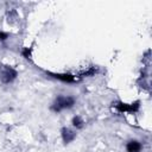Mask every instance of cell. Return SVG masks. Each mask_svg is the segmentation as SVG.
Instances as JSON below:
<instances>
[{"mask_svg": "<svg viewBox=\"0 0 152 152\" xmlns=\"http://www.w3.org/2000/svg\"><path fill=\"white\" fill-rule=\"evenodd\" d=\"M142 63L145 64V66H150L151 63V50H146L145 53L142 55Z\"/></svg>", "mask_w": 152, "mask_h": 152, "instance_id": "8fae6325", "label": "cell"}, {"mask_svg": "<svg viewBox=\"0 0 152 152\" xmlns=\"http://www.w3.org/2000/svg\"><path fill=\"white\" fill-rule=\"evenodd\" d=\"M77 99L74 95L58 94L49 106V110L53 114H61L65 110H70L76 106Z\"/></svg>", "mask_w": 152, "mask_h": 152, "instance_id": "6da1fadb", "label": "cell"}, {"mask_svg": "<svg viewBox=\"0 0 152 152\" xmlns=\"http://www.w3.org/2000/svg\"><path fill=\"white\" fill-rule=\"evenodd\" d=\"M100 72H101V69H100L99 65L90 64V65H87V66H84L83 69L78 70L76 74L78 75L80 78L84 80V78H89V77H95V76H97Z\"/></svg>", "mask_w": 152, "mask_h": 152, "instance_id": "8992f818", "label": "cell"}, {"mask_svg": "<svg viewBox=\"0 0 152 152\" xmlns=\"http://www.w3.org/2000/svg\"><path fill=\"white\" fill-rule=\"evenodd\" d=\"M19 77V71L11 64L0 63V83L4 86H8L14 83Z\"/></svg>", "mask_w": 152, "mask_h": 152, "instance_id": "277c9868", "label": "cell"}, {"mask_svg": "<svg viewBox=\"0 0 152 152\" xmlns=\"http://www.w3.org/2000/svg\"><path fill=\"white\" fill-rule=\"evenodd\" d=\"M33 50H34L33 45H30V46L24 45V46L20 48L19 53H20L21 58H24L25 61H27L30 63H34V61H33Z\"/></svg>", "mask_w": 152, "mask_h": 152, "instance_id": "ba28073f", "label": "cell"}, {"mask_svg": "<svg viewBox=\"0 0 152 152\" xmlns=\"http://www.w3.org/2000/svg\"><path fill=\"white\" fill-rule=\"evenodd\" d=\"M59 137L62 140V144L64 146H68L72 144L77 138V131L74 129L71 126H62L59 128Z\"/></svg>", "mask_w": 152, "mask_h": 152, "instance_id": "5b68a950", "label": "cell"}, {"mask_svg": "<svg viewBox=\"0 0 152 152\" xmlns=\"http://www.w3.org/2000/svg\"><path fill=\"white\" fill-rule=\"evenodd\" d=\"M112 108L119 114H138L141 110V100H134L131 102H125L122 100H116L112 102Z\"/></svg>", "mask_w": 152, "mask_h": 152, "instance_id": "3957f363", "label": "cell"}, {"mask_svg": "<svg viewBox=\"0 0 152 152\" xmlns=\"http://www.w3.org/2000/svg\"><path fill=\"white\" fill-rule=\"evenodd\" d=\"M70 126H71L74 129H76V131H81V129H83L84 126H86V120H84V118H83L82 115L75 114V115L71 118V120H70Z\"/></svg>", "mask_w": 152, "mask_h": 152, "instance_id": "9c48e42d", "label": "cell"}, {"mask_svg": "<svg viewBox=\"0 0 152 152\" xmlns=\"http://www.w3.org/2000/svg\"><path fill=\"white\" fill-rule=\"evenodd\" d=\"M12 37V33L5 30H0V43H5L7 42L10 38Z\"/></svg>", "mask_w": 152, "mask_h": 152, "instance_id": "30bf717a", "label": "cell"}, {"mask_svg": "<svg viewBox=\"0 0 152 152\" xmlns=\"http://www.w3.org/2000/svg\"><path fill=\"white\" fill-rule=\"evenodd\" d=\"M42 72L55 81H58L61 83H65V84H77L81 83L83 80L78 77V75L75 72H65V71H52V70H46V69H40Z\"/></svg>", "mask_w": 152, "mask_h": 152, "instance_id": "7a4b0ae2", "label": "cell"}, {"mask_svg": "<svg viewBox=\"0 0 152 152\" xmlns=\"http://www.w3.org/2000/svg\"><path fill=\"white\" fill-rule=\"evenodd\" d=\"M125 151L126 152H142L144 151V144L139 139H128L125 144Z\"/></svg>", "mask_w": 152, "mask_h": 152, "instance_id": "52a82bcc", "label": "cell"}]
</instances>
